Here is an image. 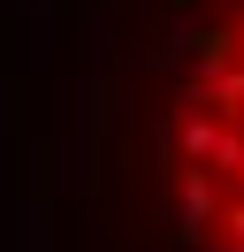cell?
<instances>
[{"label": "cell", "instance_id": "cell-6", "mask_svg": "<svg viewBox=\"0 0 244 252\" xmlns=\"http://www.w3.org/2000/svg\"><path fill=\"white\" fill-rule=\"evenodd\" d=\"M206 252H244V245H229V237H221V245H206Z\"/></svg>", "mask_w": 244, "mask_h": 252}, {"label": "cell", "instance_id": "cell-1", "mask_svg": "<svg viewBox=\"0 0 244 252\" xmlns=\"http://www.w3.org/2000/svg\"><path fill=\"white\" fill-rule=\"evenodd\" d=\"M107 130H115V77H99V69H92V77H84V153H76V184H84V191H99Z\"/></svg>", "mask_w": 244, "mask_h": 252}, {"label": "cell", "instance_id": "cell-2", "mask_svg": "<svg viewBox=\"0 0 244 252\" xmlns=\"http://www.w3.org/2000/svg\"><path fill=\"white\" fill-rule=\"evenodd\" d=\"M183 46H191V62H198V77H206V69H221V62H237V23H191V31H183Z\"/></svg>", "mask_w": 244, "mask_h": 252}, {"label": "cell", "instance_id": "cell-7", "mask_svg": "<svg viewBox=\"0 0 244 252\" xmlns=\"http://www.w3.org/2000/svg\"><path fill=\"white\" fill-rule=\"evenodd\" d=\"M237 184H244V153H237Z\"/></svg>", "mask_w": 244, "mask_h": 252}, {"label": "cell", "instance_id": "cell-4", "mask_svg": "<svg viewBox=\"0 0 244 252\" xmlns=\"http://www.w3.org/2000/svg\"><path fill=\"white\" fill-rule=\"evenodd\" d=\"M0 138H15V84H0Z\"/></svg>", "mask_w": 244, "mask_h": 252}, {"label": "cell", "instance_id": "cell-8", "mask_svg": "<svg viewBox=\"0 0 244 252\" xmlns=\"http://www.w3.org/2000/svg\"><path fill=\"white\" fill-rule=\"evenodd\" d=\"M237 54H244V23H237Z\"/></svg>", "mask_w": 244, "mask_h": 252}, {"label": "cell", "instance_id": "cell-5", "mask_svg": "<svg viewBox=\"0 0 244 252\" xmlns=\"http://www.w3.org/2000/svg\"><path fill=\"white\" fill-rule=\"evenodd\" d=\"M168 8H176V16H191V8H198V0H168Z\"/></svg>", "mask_w": 244, "mask_h": 252}, {"label": "cell", "instance_id": "cell-3", "mask_svg": "<svg viewBox=\"0 0 244 252\" xmlns=\"http://www.w3.org/2000/svg\"><path fill=\"white\" fill-rule=\"evenodd\" d=\"M214 229H221L229 245H244V199H237V206H221V214H214Z\"/></svg>", "mask_w": 244, "mask_h": 252}]
</instances>
